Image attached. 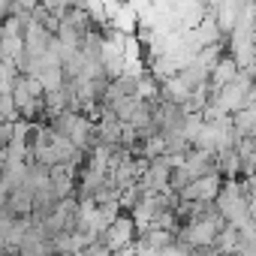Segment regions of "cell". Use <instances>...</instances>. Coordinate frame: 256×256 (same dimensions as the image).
Wrapping results in <instances>:
<instances>
[{"label":"cell","mask_w":256,"mask_h":256,"mask_svg":"<svg viewBox=\"0 0 256 256\" xmlns=\"http://www.w3.org/2000/svg\"><path fill=\"white\" fill-rule=\"evenodd\" d=\"M40 84H42V90H58L60 84H64V72H60V66H48V70H42L40 76H34Z\"/></svg>","instance_id":"obj_5"},{"label":"cell","mask_w":256,"mask_h":256,"mask_svg":"<svg viewBox=\"0 0 256 256\" xmlns=\"http://www.w3.org/2000/svg\"><path fill=\"white\" fill-rule=\"evenodd\" d=\"M235 72H238V64L232 60V54H220L217 60H214V66L208 70V94H214L217 88H223V84H229L232 78H235Z\"/></svg>","instance_id":"obj_4"},{"label":"cell","mask_w":256,"mask_h":256,"mask_svg":"<svg viewBox=\"0 0 256 256\" xmlns=\"http://www.w3.org/2000/svg\"><path fill=\"white\" fill-rule=\"evenodd\" d=\"M96 241L108 250V253H114V250H124V247H130L133 241H136V226H133V217L126 214V211H120L100 235H96Z\"/></svg>","instance_id":"obj_1"},{"label":"cell","mask_w":256,"mask_h":256,"mask_svg":"<svg viewBox=\"0 0 256 256\" xmlns=\"http://www.w3.org/2000/svg\"><path fill=\"white\" fill-rule=\"evenodd\" d=\"M220 184H223V175H220V172L199 175V178H193L187 187L178 190V199H184V202H214Z\"/></svg>","instance_id":"obj_2"},{"label":"cell","mask_w":256,"mask_h":256,"mask_svg":"<svg viewBox=\"0 0 256 256\" xmlns=\"http://www.w3.org/2000/svg\"><path fill=\"white\" fill-rule=\"evenodd\" d=\"M16 4H18L22 10H28V12H30V10H34V6L40 4V0H16Z\"/></svg>","instance_id":"obj_7"},{"label":"cell","mask_w":256,"mask_h":256,"mask_svg":"<svg viewBox=\"0 0 256 256\" xmlns=\"http://www.w3.org/2000/svg\"><path fill=\"white\" fill-rule=\"evenodd\" d=\"M16 133V120H0V148H6Z\"/></svg>","instance_id":"obj_6"},{"label":"cell","mask_w":256,"mask_h":256,"mask_svg":"<svg viewBox=\"0 0 256 256\" xmlns=\"http://www.w3.org/2000/svg\"><path fill=\"white\" fill-rule=\"evenodd\" d=\"M30 205H34V187L30 184H18L12 190H6V199H4V208L12 214V217H28L30 214Z\"/></svg>","instance_id":"obj_3"}]
</instances>
